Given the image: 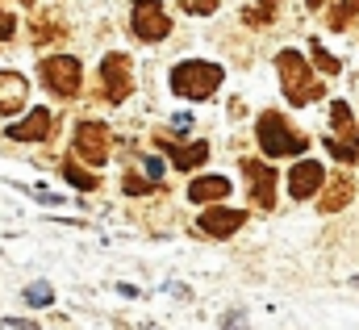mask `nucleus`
Listing matches in <instances>:
<instances>
[{
  "instance_id": "4468645a",
  "label": "nucleus",
  "mask_w": 359,
  "mask_h": 330,
  "mask_svg": "<svg viewBox=\"0 0 359 330\" xmlns=\"http://www.w3.org/2000/svg\"><path fill=\"white\" fill-rule=\"evenodd\" d=\"M351 192H355V188H351V180L343 176V180H334V184H330V192L318 201V209H322V213H334V209H343V205L351 201Z\"/></svg>"
},
{
  "instance_id": "aec40b11",
  "label": "nucleus",
  "mask_w": 359,
  "mask_h": 330,
  "mask_svg": "<svg viewBox=\"0 0 359 330\" xmlns=\"http://www.w3.org/2000/svg\"><path fill=\"white\" fill-rule=\"evenodd\" d=\"M63 176H67L76 188H84V192H92V188H96V176H92V171H80V167L67 164V167H63Z\"/></svg>"
},
{
  "instance_id": "1a4fd4ad",
  "label": "nucleus",
  "mask_w": 359,
  "mask_h": 330,
  "mask_svg": "<svg viewBox=\"0 0 359 330\" xmlns=\"http://www.w3.org/2000/svg\"><path fill=\"white\" fill-rule=\"evenodd\" d=\"M50 126H55V117L46 113V109H29L21 121H8V138L13 143H46L50 138Z\"/></svg>"
},
{
  "instance_id": "f03ea898",
  "label": "nucleus",
  "mask_w": 359,
  "mask_h": 330,
  "mask_svg": "<svg viewBox=\"0 0 359 330\" xmlns=\"http://www.w3.org/2000/svg\"><path fill=\"white\" fill-rule=\"evenodd\" d=\"M222 63H209V59H188L172 67V92L184 100H209L222 84Z\"/></svg>"
},
{
  "instance_id": "9b49d317",
  "label": "nucleus",
  "mask_w": 359,
  "mask_h": 330,
  "mask_svg": "<svg viewBox=\"0 0 359 330\" xmlns=\"http://www.w3.org/2000/svg\"><path fill=\"white\" fill-rule=\"evenodd\" d=\"M243 222H247V213L243 209H226V205H213V209L201 213V230L209 239H230L234 230H243Z\"/></svg>"
},
{
  "instance_id": "a878e982",
  "label": "nucleus",
  "mask_w": 359,
  "mask_h": 330,
  "mask_svg": "<svg viewBox=\"0 0 359 330\" xmlns=\"http://www.w3.org/2000/svg\"><path fill=\"white\" fill-rule=\"evenodd\" d=\"M4 330H38V326H34V322H25V318H8Z\"/></svg>"
},
{
  "instance_id": "2eb2a0df",
  "label": "nucleus",
  "mask_w": 359,
  "mask_h": 330,
  "mask_svg": "<svg viewBox=\"0 0 359 330\" xmlns=\"http://www.w3.org/2000/svg\"><path fill=\"white\" fill-rule=\"evenodd\" d=\"M209 159V143H192V147H184V151H172V164L180 167V171H192V167H201Z\"/></svg>"
},
{
  "instance_id": "9d476101",
  "label": "nucleus",
  "mask_w": 359,
  "mask_h": 330,
  "mask_svg": "<svg viewBox=\"0 0 359 330\" xmlns=\"http://www.w3.org/2000/svg\"><path fill=\"white\" fill-rule=\"evenodd\" d=\"M243 176H247V184H251L255 205H259V209H271V205H276V171H271L268 164H259V159H243Z\"/></svg>"
},
{
  "instance_id": "7ed1b4c3",
  "label": "nucleus",
  "mask_w": 359,
  "mask_h": 330,
  "mask_svg": "<svg viewBox=\"0 0 359 330\" xmlns=\"http://www.w3.org/2000/svg\"><path fill=\"white\" fill-rule=\"evenodd\" d=\"M255 138H259L264 155H271V159L309 151V134H297V126H292L288 117H280V113H259V121H255Z\"/></svg>"
},
{
  "instance_id": "6ab92c4d",
  "label": "nucleus",
  "mask_w": 359,
  "mask_h": 330,
  "mask_svg": "<svg viewBox=\"0 0 359 330\" xmlns=\"http://www.w3.org/2000/svg\"><path fill=\"white\" fill-rule=\"evenodd\" d=\"M355 13H359V0H339V4L330 8V29H343Z\"/></svg>"
},
{
  "instance_id": "dca6fc26",
  "label": "nucleus",
  "mask_w": 359,
  "mask_h": 330,
  "mask_svg": "<svg viewBox=\"0 0 359 330\" xmlns=\"http://www.w3.org/2000/svg\"><path fill=\"white\" fill-rule=\"evenodd\" d=\"M25 305H34V310H42V305H50L55 301V289L46 284V280H34V284H25Z\"/></svg>"
},
{
  "instance_id": "f8f14e48",
  "label": "nucleus",
  "mask_w": 359,
  "mask_h": 330,
  "mask_svg": "<svg viewBox=\"0 0 359 330\" xmlns=\"http://www.w3.org/2000/svg\"><path fill=\"white\" fill-rule=\"evenodd\" d=\"M25 96H29L25 76H17V72H0V113H4V117L21 113V109H25Z\"/></svg>"
},
{
  "instance_id": "20e7f679",
  "label": "nucleus",
  "mask_w": 359,
  "mask_h": 330,
  "mask_svg": "<svg viewBox=\"0 0 359 330\" xmlns=\"http://www.w3.org/2000/svg\"><path fill=\"white\" fill-rule=\"evenodd\" d=\"M42 84H46L55 96H63V100L80 96V84H84V67H80V59H72V55H55V59H46V63H42Z\"/></svg>"
},
{
  "instance_id": "4be33fe9",
  "label": "nucleus",
  "mask_w": 359,
  "mask_h": 330,
  "mask_svg": "<svg viewBox=\"0 0 359 330\" xmlns=\"http://www.w3.org/2000/svg\"><path fill=\"white\" fill-rule=\"evenodd\" d=\"M180 8H184V13H192V17H205V13H213V8H217V0H180Z\"/></svg>"
},
{
  "instance_id": "0eeeda50",
  "label": "nucleus",
  "mask_w": 359,
  "mask_h": 330,
  "mask_svg": "<svg viewBox=\"0 0 359 330\" xmlns=\"http://www.w3.org/2000/svg\"><path fill=\"white\" fill-rule=\"evenodd\" d=\"M100 80H104V100L109 105H121L130 96V88H134V80H130V59L126 55H109L104 67H100Z\"/></svg>"
},
{
  "instance_id": "5701e85b",
  "label": "nucleus",
  "mask_w": 359,
  "mask_h": 330,
  "mask_svg": "<svg viewBox=\"0 0 359 330\" xmlns=\"http://www.w3.org/2000/svg\"><path fill=\"white\" fill-rule=\"evenodd\" d=\"M222 326L226 330H247V314H243V310H230V314L222 318Z\"/></svg>"
},
{
  "instance_id": "393cba45",
  "label": "nucleus",
  "mask_w": 359,
  "mask_h": 330,
  "mask_svg": "<svg viewBox=\"0 0 359 330\" xmlns=\"http://www.w3.org/2000/svg\"><path fill=\"white\" fill-rule=\"evenodd\" d=\"M142 171H147V176H151V184H155V180L163 176V159H142Z\"/></svg>"
},
{
  "instance_id": "bb28decb",
  "label": "nucleus",
  "mask_w": 359,
  "mask_h": 330,
  "mask_svg": "<svg viewBox=\"0 0 359 330\" xmlns=\"http://www.w3.org/2000/svg\"><path fill=\"white\" fill-rule=\"evenodd\" d=\"M172 126H176L180 134H184V130H188V126H192V117H188V113H176V121H172Z\"/></svg>"
},
{
  "instance_id": "f257e3e1",
  "label": "nucleus",
  "mask_w": 359,
  "mask_h": 330,
  "mask_svg": "<svg viewBox=\"0 0 359 330\" xmlns=\"http://www.w3.org/2000/svg\"><path fill=\"white\" fill-rule=\"evenodd\" d=\"M276 72H280V88H284V96H288V105H309V100H318V96H326V88L318 84L313 76V67L301 59V51H280L276 55Z\"/></svg>"
},
{
  "instance_id": "cd10ccee",
  "label": "nucleus",
  "mask_w": 359,
  "mask_h": 330,
  "mask_svg": "<svg viewBox=\"0 0 359 330\" xmlns=\"http://www.w3.org/2000/svg\"><path fill=\"white\" fill-rule=\"evenodd\" d=\"M322 4H326V0H309V8H322Z\"/></svg>"
},
{
  "instance_id": "412c9836",
  "label": "nucleus",
  "mask_w": 359,
  "mask_h": 330,
  "mask_svg": "<svg viewBox=\"0 0 359 330\" xmlns=\"http://www.w3.org/2000/svg\"><path fill=\"white\" fill-rule=\"evenodd\" d=\"M271 8H276V0H264L255 13H243V17H247V25H268V21H271Z\"/></svg>"
},
{
  "instance_id": "b1692460",
  "label": "nucleus",
  "mask_w": 359,
  "mask_h": 330,
  "mask_svg": "<svg viewBox=\"0 0 359 330\" xmlns=\"http://www.w3.org/2000/svg\"><path fill=\"white\" fill-rule=\"evenodd\" d=\"M13 34H17V21H13V13H4V8H0V42H8Z\"/></svg>"
},
{
  "instance_id": "c85d7f7f",
  "label": "nucleus",
  "mask_w": 359,
  "mask_h": 330,
  "mask_svg": "<svg viewBox=\"0 0 359 330\" xmlns=\"http://www.w3.org/2000/svg\"><path fill=\"white\" fill-rule=\"evenodd\" d=\"M21 4H34V0H21Z\"/></svg>"
},
{
  "instance_id": "a211bd4d",
  "label": "nucleus",
  "mask_w": 359,
  "mask_h": 330,
  "mask_svg": "<svg viewBox=\"0 0 359 330\" xmlns=\"http://www.w3.org/2000/svg\"><path fill=\"white\" fill-rule=\"evenodd\" d=\"M330 126H334V134H355V117H351L347 100H334V109H330Z\"/></svg>"
},
{
  "instance_id": "423d86ee",
  "label": "nucleus",
  "mask_w": 359,
  "mask_h": 330,
  "mask_svg": "<svg viewBox=\"0 0 359 330\" xmlns=\"http://www.w3.org/2000/svg\"><path fill=\"white\" fill-rule=\"evenodd\" d=\"M76 155L92 167H100L109 159V130L100 121H80L76 126Z\"/></svg>"
},
{
  "instance_id": "ddd939ff",
  "label": "nucleus",
  "mask_w": 359,
  "mask_h": 330,
  "mask_svg": "<svg viewBox=\"0 0 359 330\" xmlns=\"http://www.w3.org/2000/svg\"><path fill=\"white\" fill-rule=\"evenodd\" d=\"M222 197H230L226 176H196L188 184V201H196V205H222Z\"/></svg>"
},
{
  "instance_id": "6e6552de",
  "label": "nucleus",
  "mask_w": 359,
  "mask_h": 330,
  "mask_svg": "<svg viewBox=\"0 0 359 330\" xmlns=\"http://www.w3.org/2000/svg\"><path fill=\"white\" fill-rule=\"evenodd\" d=\"M322 184H326V167L313 164V159H301V164H292V171H288V197H292V201L318 197Z\"/></svg>"
},
{
  "instance_id": "f3484780",
  "label": "nucleus",
  "mask_w": 359,
  "mask_h": 330,
  "mask_svg": "<svg viewBox=\"0 0 359 330\" xmlns=\"http://www.w3.org/2000/svg\"><path fill=\"white\" fill-rule=\"evenodd\" d=\"M309 55H313V63H318V72H322V76H339L343 59H334V55H330L322 42H313V46H309Z\"/></svg>"
},
{
  "instance_id": "39448f33",
  "label": "nucleus",
  "mask_w": 359,
  "mask_h": 330,
  "mask_svg": "<svg viewBox=\"0 0 359 330\" xmlns=\"http://www.w3.org/2000/svg\"><path fill=\"white\" fill-rule=\"evenodd\" d=\"M130 29H134V38H142V42H163V38L172 34V21H168V13H163L159 0H134V8H130Z\"/></svg>"
}]
</instances>
